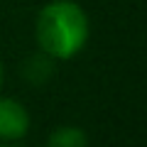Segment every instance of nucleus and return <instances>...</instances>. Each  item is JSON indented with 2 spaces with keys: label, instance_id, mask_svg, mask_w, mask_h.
<instances>
[{
  "label": "nucleus",
  "instance_id": "nucleus-1",
  "mask_svg": "<svg viewBox=\"0 0 147 147\" xmlns=\"http://www.w3.org/2000/svg\"><path fill=\"white\" fill-rule=\"evenodd\" d=\"M91 39V20L76 0H49L34 17L37 49L54 61L79 57Z\"/></svg>",
  "mask_w": 147,
  "mask_h": 147
},
{
  "label": "nucleus",
  "instance_id": "nucleus-2",
  "mask_svg": "<svg viewBox=\"0 0 147 147\" xmlns=\"http://www.w3.org/2000/svg\"><path fill=\"white\" fill-rule=\"evenodd\" d=\"M32 118L22 100L0 96V142H17L30 132Z\"/></svg>",
  "mask_w": 147,
  "mask_h": 147
},
{
  "label": "nucleus",
  "instance_id": "nucleus-3",
  "mask_svg": "<svg viewBox=\"0 0 147 147\" xmlns=\"http://www.w3.org/2000/svg\"><path fill=\"white\" fill-rule=\"evenodd\" d=\"M54 64L57 61L52 57H47L44 52H37V54H32V57L25 59V64H22V76L30 84L42 86L54 76Z\"/></svg>",
  "mask_w": 147,
  "mask_h": 147
},
{
  "label": "nucleus",
  "instance_id": "nucleus-4",
  "mask_svg": "<svg viewBox=\"0 0 147 147\" xmlns=\"http://www.w3.org/2000/svg\"><path fill=\"white\" fill-rule=\"evenodd\" d=\"M47 147H88V135L76 125H59L49 132Z\"/></svg>",
  "mask_w": 147,
  "mask_h": 147
},
{
  "label": "nucleus",
  "instance_id": "nucleus-5",
  "mask_svg": "<svg viewBox=\"0 0 147 147\" xmlns=\"http://www.w3.org/2000/svg\"><path fill=\"white\" fill-rule=\"evenodd\" d=\"M3 79H5V69H3V59H0V88H3Z\"/></svg>",
  "mask_w": 147,
  "mask_h": 147
},
{
  "label": "nucleus",
  "instance_id": "nucleus-6",
  "mask_svg": "<svg viewBox=\"0 0 147 147\" xmlns=\"http://www.w3.org/2000/svg\"><path fill=\"white\" fill-rule=\"evenodd\" d=\"M0 147H20V145H15V142H0Z\"/></svg>",
  "mask_w": 147,
  "mask_h": 147
}]
</instances>
